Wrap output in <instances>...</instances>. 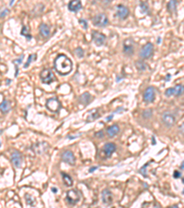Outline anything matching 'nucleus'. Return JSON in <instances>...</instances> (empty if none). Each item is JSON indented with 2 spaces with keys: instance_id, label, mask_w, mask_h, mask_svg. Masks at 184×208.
<instances>
[{
  "instance_id": "f257e3e1",
  "label": "nucleus",
  "mask_w": 184,
  "mask_h": 208,
  "mask_svg": "<svg viewBox=\"0 0 184 208\" xmlns=\"http://www.w3.org/2000/svg\"><path fill=\"white\" fill-rule=\"evenodd\" d=\"M54 68L61 75H66L72 71V61L66 55H59L54 60Z\"/></svg>"
},
{
  "instance_id": "f03ea898",
  "label": "nucleus",
  "mask_w": 184,
  "mask_h": 208,
  "mask_svg": "<svg viewBox=\"0 0 184 208\" xmlns=\"http://www.w3.org/2000/svg\"><path fill=\"white\" fill-rule=\"evenodd\" d=\"M40 77H41L42 82L45 84H51L55 80L54 73L49 68H44L40 74Z\"/></svg>"
},
{
  "instance_id": "7ed1b4c3",
  "label": "nucleus",
  "mask_w": 184,
  "mask_h": 208,
  "mask_svg": "<svg viewBox=\"0 0 184 208\" xmlns=\"http://www.w3.org/2000/svg\"><path fill=\"white\" fill-rule=\"evenodd\" d=\"M92 21H93V24L97 27H104L109 23V20L107 18V16L103 13H100L96 15L93 19H92Z\"/></svg>"
},
{
  "instance_id": "20e7f679",
  "label": "nucleus",
  "mask_w": 184,
  "mask_h": 208,
  "mask_svg": "<svg viewBox=\"0 0 184 208\" xmlns=\"http://www.w3.org/2000/svg\"><path fill=\"white\" fill-rule=\"evenodd\" d=\"M66 200L70 204H76L80 200V193L77 190H70L66 192Z\"/></svg>"
},
{
  "instance_id": "39448f33",
  "label": "nucleus",
  "mask_w": 184,
  "mask_h": 208,
  "mask_svg": "<svg viewBox=\"0 0 184 208\" xmlns=\"http://www.w3.org/2000/svg\"><path fill=\"white\" fill-rule=\"evenodd\" d=\"M162 121L168 128H170L176 123V118L172 113L167 111L162 114Z\"/></svg>"
},
{
  "instance_id": "423d86ee",
  "label": "nucleus",
  "mask_w": 184,
  "mask_h": 208,
  "mask_svg": "<svg viewBox=\"0 0 184 208\" xmlns=\"http://www.w3.org/2000/svg\"><path fill=\"white\" fill-rule=\"evenodd\" d=\"M46 107L52 112H57L61 108V105H60V102L58 101V99L54 97V98H50V99L47 100V102H46Z\"/></svg>"
},
{
  "instance_id": "0eeeda50",
  "label": "nucleus",
  "mask_w": 184,
  "mask_h": 208,
  "mask_svg": "<svg viewBox=\"0 0 184 208\" xmlns=\"http://www.w3.org/2000/svg\"><path fill=\"white\" fill-rule=\"evenodd\" d=\"M153 50H154L153 44L151 43H147L146 44H145L142 47L139 55H140V56L142 57V59H149V57L152 56Z\"/></svg>"
},
{
  "instance_id": "6e6552de",
  "label": "nucleus",
  "mask_w": 184,
  "mask_h": 208,
  "mask_svg": "<svg viewBox=\"0 0 184 208\" xmlns=\"http://www.w3.org/2000/svg\"><path fill=\"white\" fill-rule=\"evenodd\" d=\"M92 40H93V42L98 46H101V45L104 44L105 42H106V36L101 32H99L97 31H93L92 32Z\"/></svg>"
},
{
  "instance_id": "1a4fd4ad",
  "label": "nucleus",
  "mask_w": 184,
  "mask_h": 208,
  "mask_svg": "<svg viewBox=\"0 0 184 208\" xmlns=\"http://www.w3.org/2000/svg\"><path fill=\"white\" fill-rule=\"evenodd\" d=\"M101 199L103 204H105L107 205L112 204L113 202V195L112 192L109 189H104L101 192Z\"/></svg>"
},
{
  "instance_id": "9d476101",
  "label": "nucleus",
  "mask_w": 184,
  "mask_h": 208,
  "mask_svg": "<svg viewBox=\"0 0 184 208\" xmlns=\"http://www.w3.org/2000/svg\"><path fill=\"white\" fill-rule=\"evenodd\" d=\"M62 160L65 162V163L74 166L76 163V157H75L74 154L71 151H65L62 154Z\"/></svg>"
},
{
  "instance_id": "9b49d317",
  "label": "nucleus",
  "mask_w": 184,
  "mask_h": 208,
  "mask_svg": "<svg viewBox=\"0 0 184 208\" xmlns=\"http://www.w3.org/2000/svg\"><path fill=\"white\" fill-rule=\"evenodd\" d=\"M123 52L127 56H133L134 55V42L132 39H126L123 43Z\"/></svg>"
},
{
  "instance_id": "f8f14e48",
  "label": "nucleus",
  "mask_w": 184,
  "mask_h": 208,
  "mask_svg": "<svg viewBox=\"0 0 184 208\" xmlns=\"http://www.w3.org/2000/svg\"><path fill=\"white\" fill-rule=\"evenodd\" d=\"M156 94H155V90L153 87H148L144 92V100L147 103H152L155 100Z\"/></svg>"
},
{
  "instance_id": "ddd939ff",
  "label": "nucleus",
  "mask_w": 184,
  "mask_h": 208,
  "mask_svg": "<svg viewBox=\"0 0 184 208\" xmlns=\"http://www.w3.org/2000/svg\"><path fill=\"white\" fill-rule=\"evenodd\" d=\"M117 16L120 19L125 20L129 16V9L123 5H118L117 6Z\"/></svg>"
},
{
  "instance_id": "4468645a",
  "label": "nucleus",
  "mask_w": 184,
  "mask_h": 208,
  "mask_svg": "<svg viewBox=\"0 0 184 208\" xmlns=\"http://www.w3.org/2000/svg\"><path fill=\"white\" fill-rule=\"evenodd\" d=\"M11 161H12V163L16 167H20L22 162V157L20 153H19L18 151H14L11 154Z\"/></svg>"
},
{
  "instance_id": "2eb2a0df",
  "label": "nucleus",
  "mask_w": 184,
  "mask_h": 208,
  "mask_svg": "<svg viewBox=\"0 0 184 208\" xmlns=\"http://www.w3.org/2000/svg\"><path fill=\"white\" fill-rule=\"evenodd\" d=\"M115 150H116V145L112 142H108L103 146V152L105 153V154L108 157H111V155L115 152Z\"/></svg>"
},
{
  "instance_id": "dca6fc26",
  "label": "nucleus",
  "mask_w": 184,
  "mask_h": 208,
  "mask_svg": "<svg viewBox=\"0 0 184 208\" xmlns=\"http://www.w3.org/2000/svg\"><path fill=\"white\" fill-rule=\"evenodd\" d=\"M82 8V4L78 0H74V1H71L68 4V9L72 11V12H77V11L80 10Z\"/></svg>"
},
{
  "instance_id": "f3484780",
  "label": "nucleus",
  "mask_w": 184,
  "mask_h": 208,
  "mask_svg": "<svg viewBox=\"0 0 184 208\" xmlns=\"http://www.w3.org/2000/svg\"><path fill=\"white\" fill-rule=\"evenodd\" d=\"M40 33H41L44 38H47L50 35L49 26L47 24H45V23H42V24L40 25Z\"/></svg>"
},
{
  "instance_id": "a211bd4d",
  "label": "nucleus",
  "mask_w": 184,
  "mask_h": 208,
  "mask_svg": "<svg viewBox=\"0 0 184 208\" xmlns=\"http://www.w3.org/2000/svg\"><path fill=\"white\" fill-rule=\"evenodd\" d=\"M90 101H91V95L89 94V92H85V94H83L81 96L79 97V102L84 106L89 105V104L90 103Z\"/></svg>"
},
{
  "instance_id": "6ab92c4d",
  "label": "nucleus",
  "mask_w": 184,
  "mask_h": 208,
  "mask_svg": "<svg viewBox=\"0 0 184 208\" xmlns=\"http://www.w3.org/2000/svg\"><path fill=\"white\" fill-rule=\"evenodd\" d=\"M120 129L117 125H112L111 127H109L108 130H107V133L109 137H114L116 134H118Z\"/></svg>"
},
{
  "instance_id": "aec40b11",
  "label": "nucleus",
  "mask_w": 184,
  "mask_h": 208,
  "mask_svg": "<svg viewBox=\"0 0 184 208\" xmlns=\"http://www.w3.org/2000/svg\"><path fill=\"white\" fill-rule=\"evenodd\" d=\"M0 108H1V112L3 114H7L9 112L10 108H11V106H10V103L9 101L8 100H4L2 103H1V106H0Z\"/></svg>"
},
{
  "instance_id": "412c9836",
  "label": "nucleus",
  "mask_w": 184,
  "mask_h": 208,
  "mask_svg": "<svg viewBox=\"0 0 184 208\" xmlns=\"http://www.w3.org/2000/svg\"><path fill=\"white\" fill-rule=\"evenodd\" d=\"M61 174H62V177H63V181H64V184L66 185V187L72 186V184H73L72 178L69 176L68 174H66V173H65V172H62Z\"/></svg>"
},
{
  "instance_id": "4be33fe9",
  "label": "nucleus",
  "mask_w": 184,
  "mask_h": 208,
  "mask_svg": "<svg viewBox=\"0 0 184 208\" xmlns=\"http://www.w3.org/2000/svg\"><path fill=\"white\" fill-rule=\"evenodd\" d=\"M174 89H175V95H177V96H180L182 94H184V85H182V84L176 85Z\"/></svg>"
},
{
  "instance_id": "5701e85b",
  "label": "nucleus",
  "mask_w": 184,
  "mask_h": 208,
  "mask_svg": "<svg viewBox=\"0 0 184 208\" xmlns=\"http://www.w3.org/2000/svg\"><path fill=\"white\" fill-rule=\"evenodd\" d=\"M98 110V109H95V110H93V112L92 113H90V115L89 116V118H88V121H93V120H95V119H97L98 118H100V114L99 113V112H96Z\"/></svg>"
},
{
  "instance_id": "b1692460",
  "label": "nucleus",
  "mask_w": 184,
  "mask_h": 208,
  "mask_svg": "<svg viewBox=\"0 0 184 208\" xmlns=\"http://www.w3.org/2000/svg\"><path fill=\"white\" fill-rule=\"evenodd\" d=\"M25 198H26V202L27 204L30 205V206H35L36 205V202H35V199L33 197H31V195L29 194H26L25 195Z\"/></svg>"
},
{
  "instance_id": "393cba45",
  "label": "nucleus",
  "mask_w": 184,
  "mask_h": 208,
  "mask_svg": "<svg viewBox=\"0 0 184 208\" xmlns=\"http://www.w3.org/2000/svg\"><path fill=\"white\" fill-rule=\"evenodd\" d=\"M135 66L136 68L139 69V71H145L146 68V64L143 60H138L135 62Z\"/></svg>"
},
{
  "instance_id": "a878e982",
  "label": "nucleus",
  "mask_w": 184,
  "mask_h": 208,
  "mask_svg": "<svg viewBox=\"0 0 184 208\" xmlns=\"http://www.w3.org/2000/svg\"><path fill=\"white\" fill-rule=\"evenodd\" d=\"M176 8H177V2L176 1H170L168 4V8L170 12H176Z\"/></svg>"
},
{
  "instance_id": "bb28decb",
  "label": "nucleus",
  "mask_w": 184,
  "mask_h": 208,
  "mask_svg": "<svg viewBox=\"0 0 184 208\" xmlns=\"http://www.w3.org/2000/svg\"><path fill=\"white\" fill-rule=\"evenodd\" d=\"M36 57H37V55L36 54H34V55H30L29 56V59H28V61L24 64V68H28L29 66H30V64L31 63L32 59H36Z\"/></svg>"
},
{
  "instance_id": "cd10ccee",
  "label": "nucleus",
  "mask_w": 184,
  "mask_h": 208,
  "mask_svg": "<svg viewBox=\"0 0 184 208\" xmlns=\"http://www.w3.org/2000/svg\"><path fill=\"white\" fill-rule=\"evenodd\" d=\"M21 34L22 35H24L28 38V40H31V34H29L28 32V28L26 26H23L22 27V31H21Z\"/></svg>"
},
{
  "instance_id": "c85d7f7f",
  "label": "nucleus",
  "mask_w": 184,
  "mask_h": 208,
  "mask_svg": "<svg viewBox=\"0 0 184 208\" xmlns=\"http://www.w3.org/2000/svg\"><path fill=\"white\" fill-rule=\"evenodd\" d=\"M140 7L142 8V12L143 13H147L148 12V5L146 2H141L140 3Z\"/></svg>"
},
{
  "instance_id": "c756f323",
  "label": "nucleus",
  "mask_w": 184,
  "mask_h": 208,
  "mask_svg": "<svg viewBox=\"0 0 184 208\" xmlns=\"http://www.w3.org/2000/svg\"><path fill=\"white\" fill-rule=\"evenodd\" d=\"M173 94L175 95V89L174 88H169L165 92V95H167V96H171Z\"/></svg>"
},
{
  "instance_id": "7c9ffc66",
  "label": "nucleus",
  "mask_w": 184,
  "mask_h": 208,
  "mask_svg": "<svg viewBox=\"0 0 184 208\" xmlns=\"http://www.w3.org/2000/svg\"><path fill=\"white\" fill-rule=\"evenodd\" d=\"M147 166H148V163H146L145 166H142L141 167V169H140V173H141V174L144 176V177H145V178H146L147 177V174H146V167H147Z\"/></svg>"
},
{
  "instance_id": "2f4dec72",
  "label": "nucleus",
  "mask_w": 184,
  "mask_h": 208,
  "mask_svg": "<svg viewBox=\"0 0 184 208\" xmlns=\"http://www.w3.org/2000/svg\"><path fill=\"white\" fill-rule=\"evenodd\" d=\"M75 52H76V55H77L78 57H83V56H84V51H83V49H82L81 47H77Z\"/></svg>"
},
{
  "instance_id": "473e14b6",
  "label": "nucleus",
  "mask_w": 184,
  "mask_h": 208,
  "mask_svg": "<svg viewBox=\"0 0 184 208\" xmlns=\"http://www.w3.org/2000/svg\"><path fill=\"white\" fill-rule=\"evenodd\" d=\"M143 116H144V118H150L152 116V110L151 109H148V110H146V111H145L143 113Z\"/></svg>"
},
{
  "instance_id": "72a5a7b5",
  "label": "nucleus",
  "mask_w": 184,
  "mask_h": 208,
  "mask_svg": "<svg viewBox=\"0 0 184 208\" xmlns=\"http://www.w3.org/2000/svg\"><path fill=\"white\" fill-rule=\"evenodd\" d=\"M22 59H23V55H21V56H20V57L19 59H16V60H14V61H13V63H14L15 65L20 64V63L22 62Z\"/></svg>"
},
{
  "instance_id": "f704fd0d",
  "label": "nucleus",
  "mask_w": 184,
  "mask_h": 208,
  "mask_svg": "<svg viewBox=\"0 0 184 208\" xmlns=\"http://www.w3.org/2000/svg\"><path fill=\"white\" fill-rule=\"evenodd\" d=\"M79 22L81 23V24L83 25V27H84L85 29H88V23H87V21L81 19V20H79Z\"/></svg>"
},
{
  "instance_id": "c9c22d12",
  "label": "nucleus",
  "mask_w": 184,
  "mask_h": 208,
  "mask_svg": "<svg viewBox=\"0 0 184 208\" xmlns=\"http://www.w3.org/2000/svg\"><path fill=\"white\" fill-rule=\"evenodd\" d=\"M181 176V172H179V171H175L174 172V174H173V177H174V178H180Z\"/></svg>"
},
{
  "instance_id": "e433bc0d",
  "label": "nucleus",
  "mask_w": 184,
  "mask_h": 208,
  "mask_svg": "<svg viewBox=\"0 0 184 208\" xmlns=\"http://www.w3.org/2000/svg\"><path fill=\"white\" fill-rule=\"evenodd\" d=\"M96 137H100V138H102V137H103V132H102V131L97 132V133H96Z\"/></svg>"
},
{
  "instance_id": "4c0bfd02",
  "label": "nucleus",
  "mask_w": 184,
  "mask_h": 208,
  "mask_svg": "<svg viewBox=\"0 0 184 208\" xmlns=\"http://www.w3.org/2000/svg\"><path fill=\"white\" fill-rule=\"evenodd\" d=\"M8 12V9H5V11H2L1 12V17L3 18V17H5L6 16V14H7Z\"/></svg>"
},
{
  "instance_id": "58836bf2",
  "label": "nucleus",
  "mask_w": 184,
  "mask_h": 208,
  "mask_svg": "<svg viewBox=\"0 0 184 208\" xmlns=\"http://www.w3.org/2000/svg\"><path fill=\"white\" fill-rule=\"evenodd\" d=\"M180 130L181 131V133H182V134H184V123L180 127Z\"/></svg>"
},
{
  "instance_id": "ea45409f",
  "label": "nucleus",
  "mask_w": 184,
  "mask_h": 208,
  "mask_svg": "<svg viewBox=\"0 0 184 208\" xmlns=\"http://www.w3.org/2000/svg\"><path fill=\"white\" fill-rule=\"evenodd\" d=\"M112 118H113V114H112L111 116H109V117L107 118V119H106V120H107L108 122H109V121H111V120H112Z\"/></svg>"
},
{
  "instance_id": "a19ab883",
  "label": "nucleus",
  "mask_w": 184,
  "mask_h": 208,
  "mask_svg": "<svg viewBox=\"0 0 184 208\" xmlns=\"http://www.w3.org/2000/svg\"><path fill=\"white\" fill-rule=\"evenodd\" d=\"M98 169V166H93V167H91V169H89V172H93L94 170H96Z\"/></svg>"
},
{
  "instance_id": "79ce46f5",
  "label": "nucleus",
  "mask_w": 184,
  "mask_h": 208,
  "mask_svg": "<svg viewBox=\"0 0 184 208\" xmlns=\"http://www.w3.org/2000/svg\"><path fill=\"white\" fill-rule=\"evenodd\" d=\"M181 169H184V161L182 162V164L181 165Z\"/></svg>"
},
{
  "instance_id": "37998d69",
  "label": "nucleus",
  "mask_w": 184,
  "mask_h": 208,
  "mask_svg": "<svg viewBox=\"0 0 184 208\" xmlns=\"http://www.w3.org/2000/svg\"><path fill=\"white\" fill-rule=\"evenodd\" d=\"M52 190H53V192H55V193L57 192V189H56V188H52Z\"/></svg>"
},
{
  "instance_id": "c03bdc74",
  "label": "nucleus",
  "mask_w": 184,
  "mask_h": 208,
  "mask_svg": "<svg viewBox=\"0 0 184 208\" xmlns=\"http://www.w3.org/2000/svg\"><path fill=\"white\" fill-rule=\"evenodd\" d=\"M169 78H170V74H168V77H167L166 80H169Z\"/></svg>"
},
{
  "instance_id": "a18cd8bd",
  "label": "nucleus",
  "mask_w": 184,
  "mask_h": 208,
  "mask_svg": "<svg viewBox=\"0 0 184 208\" xmlns=\"http://www.w3.org/2000/svg\"><path fill=\"white\" fill-rule=\"evenodd\" d=\"M160 43H161V39L158 38V44H160Z\"/></svg>"
},
{
  "instance_id": "49530a36",
  "label": "nucleus",
  "mask_w": 184,
  "mask_h": 208,
  "mask_svg": "<svg viewBox=\"0 0 184 208\" xmlns=\"http://www.w3.org/2000/svg\"><path fill=\"white\" fill-rule=\"evenodd\" d=\"M169 208H179V207H178L177 205H173V206H171V207H169Z\"/></svg>"
},
{
  "instance_id": "de8ad7c7",
  "label": "nucleus",
  "mask_w": 184,
  "mask_h": 208,
  "mask_svg": "<svg viewBox=\"0 0 184 208\" xmlns=\"http://www.w3.org/2000/svg\"><path fill=\"white\" fill-rule=\"evenodd\" d=\"M155 208H160V207H159L158 204H156V205H155Z\"/></svg>"
},
{
  "instance_id": "09e8293b",
  "label": "nucleus",
  "mask_w": 184,
  "mask_h": 208,
  "mask_svg": "<svg viewBox=\"0 0 184 208\" xmlns=\"http://www.w3.org/2000/svg\"><path fill=\"white\" fill-rule=\"evenodd\" d=\"M13 3H14V1H11V2L9 3V5H10V6H12V5H13Z\"/></svg>"
},
{
  "instance_id": "8fccbe9b",
  "label": "nucleus",
  "mask_w": 184,
  "mask_h": 208,
  "mask_svg": "<svg viewBox=\"0 0 184 208\" xmlns=\"http://www.w3.org/2000/svg\"><path fill=\"white\" fill-rule=\"evenodd\" d=\"M182 182L184 183V178H182Z\"/></svg>"
}]
</instances>
